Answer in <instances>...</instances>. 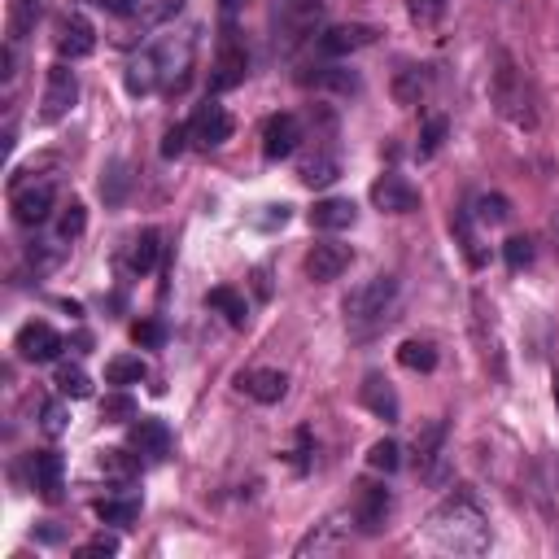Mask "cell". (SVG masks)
<instances>
[{
    "mask_svg": "<svg viewBox=\"0 0 559 559\" xmlns=\"http://www.w3.org/2000/svg\"><path fill=\"white\" fill-rule=\"evenodd\" d=\"M350 546V529L337 525V520H324V525H315L311 533H306L302 542H297V555H337Z\"/></svg>",
    "mask_w": 559,
    "mask_h": 559,
    "instance_id": "obj_19",
    "label": "cell"
},
{
    "mask_svg": "<svg viewBox=\"0 0 559 559\" xmlns=\"http://www.w3.org/2000/svg\"><path fill=\"white\" fill-rule=\"evenodd\" d=\"M315 83H324V88H337V92H359V75H350V70H341V66H324L315 75Z\"/></svg>",
    "mask_w": 559,
    "mask_h": 559,
    "instance_id": "obj_43",
    "label": "cell"
},
{
    "mask_svg": "<svg viewBox=\"0 0 559 559\" xmlns=\"http://www.w3.org/2000/svg\"><path fill=\"white\" fill-rule=\"evenodd\" d=\"M79 101V79L75 70H70L66 62H57L49 70V79H44V101H40V118L44 123H57V118H66L70 110H75Z\"/></svg>",
    "mask_w": 559,
    "mask_h": 559,
    "instance_id": "obj_7",
    "label": "cell"
},
{
    "mask_svg": "<svg viewBox=\"0 0 559 559\" xmlns=\"http://www.w3.org/2000/svg\"><path fill=\"white\" fill-rule=\"evenodd\" d=\"M44 14V0H9V44H22Z\"/></svg>",
    "mask_w": 559,
    "mask_h": 559,
    "instance_id": "obj_25",
    "label": "cell"
},
{
    "mask_svg": "<svg viewBox=\"0 0 559 559\" xmlns=\"http://www.w3.org/2000/svg\"><path fill=\"white\" fill-rule=\"evenodd\" d=\"M350 263H354V249L341 245V241H315L311 249H306V276H311L315 284L337 280Z\"/></svg>",
    "mask_w": 559,
    "mask_h": 559,
    "instance_id": "obj_10",
    "label": "cell"
},
{
    "mask_svg": "<svg viewBox=\"0 0 559 559\" xmlns=\"http://www.w3.org/2000/svg\"><path fill=\"white\" fill-rule=\"evenodd\" d=\"M158 254H162V236L153 232V228H145L132 241V254H127V267L136 271V276H149L153 267H158Z\"/></svg>",
    "mask_w": 559,
    "mask_h": 559,
    "instance_id": "obj_26",
    "label": "cell"
},
{
    "mask_svg": "<svg viewBox=\"0 0 559 559\" xmlns=\"http://www.w3.org/2000/svg\"><path fill=\"white\" fill-rule=\"evenodd\" d=\"M188 140H193V127H188V123L171 127V132L162 136V158H180V153L188 149Z\"/></svg>",
    "mask_w": 559,
    "mask_h": 559,
    "instance_id": "obj_45",
    "label": "cell"
},
{
    "mask_svg": "<svg viewBox=\"0 0 559 559\" xmlns=\"http://www.w3.org/2000/svg\"><path fill=\"white\" fill-rule=\"evenodd\" d=\"M354 219H359V206H354L350 197H324V201H315V210H311V228H319V232L354 228Z\"/></svg>",
    "mask_w": 559,
    "mask_h": 559,
    "instance_id": "obj_20",
    "label": "cell"
},
{
    "mask_svg": "<svg viewBox=\"0 0 559 559\" xmlns=\"http://www.w3.org/2000/svg\"><path fill=\"white\" fill-rule=\"evenodd\" d=\"M97 5L105 9V14H118V18H132L145 0H97Z\"/></svg>",
    "mask_w": 559,
    "mask_h": 559,
    "instance_id": "obj_49",
    "label": "cell"
},
{
    "mask_svg": "<svg viewBox=\"0 0 559 559\" xmlns=\"http://www.w3.org/2000/svg\"><path fill=\"white\" fill-rule=\"evenodd\" d=\"M62 350H66L62 332H57L53 324H44V319H35V324H27L18 332V354L27 363H53Z\"/></svg>",
    "mask_w": 559,
    "mask_h": 559,
    "instance_id": "obj_14",
    "label": "cell"
},
{
    "mask_svg": "<svg viewBox=\"0 0 559 559\" xmlns=\"http://www.w3.org/2000/svg\"><path fill=\"white\" fill-rule=\"evenodd\" d=\"M62 455L57 450H40L31 459V472H35V490H40L44 503H62Z\"/></svg>",
    "mask_w": 559,
    "mask_h": 559,
    "instance_id": "obj_21",
    "label": "cell"
},
{
    "mask_svg": "<svg viewBox=\"0 0 559 559\" xmlns=\"http://www.w3.org/2000/svg\"><path fill=\"white\" fill-rule=\"evenodd\" d=\"M92 511H97L101 525H118V529H123V525H132V520L140 516V498H132V494H127V498H101Z\"/></svg>",
    "mask_w": 559,
    "mask_h": 559,
    "instance_id": "obj_30",
    "label": "cell"
},
{
    "mask_svg": "<svg viewBox=\"0 0 559 559\" xmlns=\"http://www.w3.org/2000/svg\"><path fill=\"white\" fill-rule=\"evenodd\" d=\"M180 9H184V0H153V5L145 9V22L149 27H162V22H171Z\"/></svg>",
    "mask_w": 559,
    "mask_h": 559,
    "instance_id": "obj_48",
    "label": "cell"
},
{
    "mask_svg": "<svg viewBox=\"0 0 559 559\" xmlns=\"http://www.w3.org/2000/svg\"><path fill=\"white\" fill-rule=\"evenodd\" d=\"M367 463H372L376 472H385V477H389V472H398V468H402V446H398V442H389V437H380V442H376L372 450H367Z\"/></svg>",
    "mask_w": 559,
    "mask_h": 559,
    "instance_id": "obj_37",
    "label": "cell"
},
{
    "mask_svg": "<svg viewBox=\"0 0 559 559\" xmlns=\"http://www.w3.org/2000/svg\"><path fill=\"white\" fill-rule=\"evenodd\" d=\"M219 5H223V14H228V18H232V14H241V9L249 5V0H219Z\"/></svg>",
    "mask_w": 559,
    "mask_h": 559,
    "instance_id": "obj_50",
    "label": "cell"
},
{
    "mask_svg": "<svg viewBox=\"0 0 559 559\" xmlns=\"http://www.w3.org/2000/svg\"><path fill=\"white\" fill-rule=\"evenodd\" d=\"M153 70H158V88L175 92L188 83V70H193V35H162L149 49Z\"/></svg>",
    "mask_w": 559,
    "mask_h": 559,
    "instance_id": "obj_4",
    "label": "cell"
},
{
    "mask_svg": "<svg viewBox=\"0 0 559 559\" xmlns=\"http://www.w3.org/2000/svg\"><path fill=\"white\" fill-rule=\"evenodd\" d=\"M245 75H249V53H245V44L236 40V27L228 22V27H223L219 57H214V70H210V92H232V88H241Z\"/></svg>",
    "mask_w": 559,
    "mask_h": 559,
    "instance_id": "obj_5",
    "label": "cell"
},
{
    "mask_svg": "<svg viewBox=\"0 0 559 559\" xmlns=\"http://www.w3.org/2000/svg\"><path fill=\"white\" fill-rule=\"evenodd\" d=\"M424 533H428V542L442 546V551H450V555H485L490 542H494L490 516H485L481 498L472 490L446 494L442 503L428 511Z\"/></svg>",
    "mask_w": 559,
    "mask_h": 559,
    "instance_id": "obj_1",
    "label": "cell"
},
{
    "mask_svg": "<svg viewBox=\"0 0 559 559\" xmlns=\"http://www.w3.org/2000/svg\"><path fill=\"white\" fill-rule=\"evenodd\" d=\"M389 511H394V498H389L385 485L363 481V485H359V498H354V525H359V533H367V538L385 533Z\"/></svg>",
    "mask_w": 559,
    "mask_h": 559,
    "instance_id": "obj_8",
    "label": "cell"
},
{
    "mask_svg": "<svg viewBox=\"0 0 559 559\" xmlns=\"http://www.w3.org/2000/svg\"><path fill=\"white\" fill-rule=\"evenodd\" d=\"M97 555H118V538L114 533H97L79 546V559H97Z\"/></svg>",
    "mask_w": 559,
    "mask_h": 559,
    "instance_id": "obj_46",
    "label": "cell"
},
{
    "mask_svg": "<svg viewBox=\"0 0 559 559\" xmlns=\"http://www.w3.org/2000/svg\"><path fill=\"white\" fill-rule=\"evenodd\" d=\"M92 49H97V31L83 14H66L57 22V57L62 62H83V57H92Z\"/></svg>",
    "mask_w": 559,
    "mask_h": 559,
    "instance_id": "obj_11",
    "label": "cell"
},
{
    "mask_svg": "<svg viewBox=\"0 0 559 559\" xmlns=\"http://www.w3.org/2000/svg\"><path fill=\"white\" fill-rule=\"evenodd\" d=\"M53 184L49 180H27V184H14V193H9V210H14V219L22 223V228H40V223H49L53 214Z\"/></svg>",
    "mask_w": 559,
    "mask_h": 559,
    "instance_id": "obj_6",
    "label": "cell"
},
{
    "mask_svg": "<svg viewBox=\"0 0 559 559\" xmlns=\"http://www.w3.org/2000/svg\"><path fill=\"white\" fill-rule=\"evenodd\" d=\"M206 302L219 311L223 319H228L232 328H245V319H249V306H245V297L236 293V289H228V284H219V289H210L206 293Z\"/></svg>",
    "mask_w": 559,
    "mask_h": 559,
    "instance_id": "obj_27",
    "label": "cell"
},
{
    "mask_svg": "<svg viewBox=\"0 0 559 559\" xmlns=\"http://www.w3.org/2000/svg\"><path fill=\"white\" fill-rule=\"evenodd\" d=\"M477 219L481 223H507L511 219V201L503 193H485L477 197Z\"/></svg>",
    "mask_w": 559,
    "mask_h": 559,
    "instance_id": "obj_38",
    "label": "cell"
},
{
    "mask_svg": "<svg viewBox=\"0 0 559 559\" xmlns=\"http://www.w3.org/2000/svg\"><path fill=\"white\" fill-rule=\"evenodd\" d=\"M145 376H149V367H145V359H140V354H118V359L105 363V380H110V385H118V389L140 385Z\"/></svg>",
    "mask_w": 559,
    "mask_h": 559,
    "instance_id": "obj_28",
    "label": "cell"
},
{
    "mask_svg": "<svg viewBox=\"0 0 559 559\" xmlns=\"http://www.w3.org/2000/svg\"><path fill=\"white\" fill-rule=\"evenodd\" d=\"M319 18H324V0H289V5H284V31H289L293 44L315 35Z\"/></svg>",
    "mask_w": 559,
    "mask_h": 559,
    "instance_id": "obj_22",
    "label": "cell"
},
{
    "mask_svg": "<svg viewBox=\"0 0 559 559\" xmlns=\"http://www.w3.org/2000/svg\"><path fill=\"white\" fill-rule=\"evenodd\" d=\"M132 450L136 455H145L149 463H162L171 455V428L162 420H136L132 424Z\"/></svg>",
    "mask_w": 559,
    "mask_h": 559,
    "instance_id": "obj_18",
    "label": "cell"
},
{
    "mask_svg": "<svg viewBox=\"0 0 559 559\" xmlns=\"http://www.w3.org/2000/svg\"><path fill=\"white\" fill-rule=\"evenodd\" d=\"M442 442H446V424L437 420V424H428L420 437H415V459H420V472L428 468V463H433L437 455H446L442 450Z\"/></svg>",
    "mask_w": 559,
    "mask_h": 559,
    "instance_id": "obj_33",
    "label": "cell"
},
{
    "mask_svg": "<svg viewBox=\"0 0 559 559\" xmlns=\"http://www.w3.org/2000/svg\"><path fill=\"white\" fill-rule=\"evenodd\" d=\"M297 145H302V118L297 114H271L263 123V158L267 162L293 158Z\"/></svg>",
    "mask_w": 559,
    "mask_h": 559,
    "instance_id": "obj_9",
    "label": "cell"
},
{
    "mask_svg": "<svg viewBox=\"0 0 559 559\" xmlns=\"http://www.w3.org/2000/svg\"><path fill=\"white\" fill-rule=\"evenodd\" d=\"M57 394H62V398H92L88 372H83V367L62 363V367H57Z\"/></svg>",
    "mask_w": 559,
    "mask_h": 559,
    "instance_id": "obj_34",
    "label": "cell"
},
{
    "mask_svg": "<svg viewBox=\"0 0 559 559\" xmlns=\"http://www.w3.org/2000/svg\"><path fill=\"white\" fill-rule=\"evenodd\" d=\"M101 420H110V424H123V420H136V402L127 398V394H110L101 402Z\"/></svg>",
    "mask_w": 559,
    "mask_h": 559,
    "instance_id": "obj_41",
    "label": "cell"
},
{
    "mask_svg": "<svg viewBox=\"0 0 559 559\" xmlns=\"http://www.w3.org/2000/svg\"><path fill=\"white\" fill-rule=\"evenodd\" d=\"M236 385H241V394L263 402V407H271V402H280L284 394H289V376H284L280 367H254V372H245Z\"/></svg>",
    "mask_w": 559,
    "mask_h": 559,
    "instance_id": "obj_17",
    "label": "cell"
},
{
    "mask_svg": "<svg viewBox=\"0 0 559 559\" xmlns=\"http://www.w3.org/2000/svg\"><path fill=\"white\" fill-rule=\"evenodd\" d=\"M83 223H88V210H83V201H70L62 210V219H57V241H75L83 232Z\"/></svg>",
    "mask_w": 559,
    "mask_h": 559,
    "instance_id": "obj_39",
    "label": "cell"
},
{
    "mask_svg": "<svg viewBox=\"0 0 559 559\" xmlns=\"http://www.w3.org/2000/svg\"><path fill=\"white\" fill-rule=\"evenodd\" d=\"M394 297H398V280L394 276H372V280H363L359 289H350L346 297V324L354 332H372L380 328L389 319V311H394Z\"/></svg>",
    "mask_w": 559,
    "mask_h": 559,
    "instance_id": "obj_3",
    "label": "cell"
},
{
    "mask_svg": "<svg viewBox=\"0 0 559 559\" xmlns=\"http://www.w3.org/2000/svg\"><path fill=\"white\" fill-rule=\"evenodd\" d=\"M372 206L380 214H415L420 210V193H415V184H407L402 175H380L372 184Z\"/></svg>",
    "mask_w": 559,
    "mask_h": 559,
    "instance_id": "obj_13",
    "label": "cell"
},
{
    "mask_svg": "<svg viewBox=\"0 0 559 559\" xmlns=\"http://www.w3.org/2000/svg\"><path fill=\"white\" fill-rule=\"evenodd\" d=\"M555 407H559V376H555Z\"/></svg>",
    "mask_w": 559,
    "mask_h": 559,
    "instance_id": "obj_51",
    "label": "cell"
},
{
    "mask_svg": "<svg viewBox=\"0 0 559 559\" xmlns=\"http://www.w3.org/2000/svg\"><path fill=\"white\" fill-rule=\"evenodd\" d=\"M132 341H136V346H145V350H158L166 341V328L158 324V319H136V324H132Z\"/></svg>",
    "mask_w": 559,
    "mask_h": 559,
    "instance_id": "obj_42",
    "label": "cell"
},
{
    "mask_svg": "<svg viewBox=\"0 0 559 559\" xmlns=\"http://www.w3.org/2000/svg\"><path fill=\"white\" fill-rule=\"evenodd\" d=\"M428 88H433V70L428 66H407L394 75V101L398 105H420L428 97Z\"/></svg>",
    "mask_w": 559,
    "mask_h": 559,
    "instance_id": "obj_24",
    "label": "cell"
},
{
    "mask_svg": "<svg viewBox=\"0 0 559 559\" xmlns=\"http://www.w3.org/2000/svg\"><path fill=\"white\" fill-rule=\"evenodd\" d=\"M450 228H455V236H459V245H463V258H468V267H485V263H490V254H485L481 241H477V232H472V214H468V210H455Z\"/></svg>",
    "mask_w": 559,
    "mask_h": 559,
    "instance_id": "obj_29",
    "label": "cell"
},
{
    "mask_svg": "<svg viewBox=\"0 0 559 559\" xmlns=\"http://www.w3.org/2000/svg\"><path fill=\"white\" fill-rule=\"evenodd\" d=\"M367 44H376V27H367V22H346V27H328L319 35V53L324 57H350L367 49Z\"/></svg>",
    "mask_w": 559,
    "mask_h": 559,
    "instance_id": "obj_15",
    "label": "cell"
},
{
    "mask_svg": "<svg viewBox=\"0 0 559 559\" xmlns=\"http://www.w3.org/2000/svg\"><path fill=\"white\" fill-rule=\"evenodd\" d=\"M127 188H132V175H127V162H110L101 175V197L110 201V206H118V201L127 197Z\"/></svg>",
    "mask_w": 559,
    "mask_h": 559,
    "instance_id": "obj_35",
    "label": "cell"
},
{
    "mask_svg": "<svg viewBox=\"0 0 559 559\" xmlns=\"http://www.w3.org/2000/svg\"><path fill=\"white\" fill-rule=\"evenodd\" d=\"M337 175H341V158L332 149H315L311 158H302V166H297V180L306 188H328Z\"/></svg>",
    "mask_w": 559,
    "mask_h": 559,
    "instance_id": "obj_23",
    "label": "cell"
},
{
    "mask_svg": "<svg viewBox=\"0 0 559 559\" xmlns=\"http://www.w3.org/2000/svg\"><path fill=\"white\" fill-rule=\"evenodd\" d=\"M398 363L407 372H433L437 367V346L433 341H402L398 346Z\"/></svg>",
    "mask_w": 559,
    "mask_h": 559,
    "instance_id": "obj_32",
    "label": "cell"
},
{
    "mask_svg": "<svg viewBox=\"0 0 559 559\" xmlns=\"http://www.w3.org/2000/svg\"><path fill=\"white\" fill-rule=\"evenodd\" d=\"M101 472L118 485H132L136 472H140V459L127 455V450H101Z\"/></svg>",
    "mask_w": 559,
    "mask_h": 559,
    "instance_id": "obj_31",
    "label": "cell"
},
{
    "mask_svg": "<svg viewBox=\"0 0 559 559\" xmlns=\"http://www.w3.org/2000/svg\"><path fill=\"white\" fill-rule=\"evenodd\" d=\"M40 428H44V433H49V437H62L66 433V407H62V402H44V411H40Z\"/></svg>",
    "mask_w": 559,
    "mask_h": 559,
    "instance_id": "obj_44",
    "label": "cell"
},
{
    "mask_svg": "<svg viewBox=\"0 0 559 559\" xmlns=\"http://www.w3.org/2000/svg\"><path fill=\"white\" fill-rule=\"evenodd\" d=\"M442 14H446V0H411V18L420 22V27H433Z\"/></svg>",
    "mask_w": 559,
    "mask_h": 559,
    "instance_id": "obj_47",
    "label": "cell"
},
{
    "mask_svg": "<svg viewBox=\"0 0 559 559\" xmlns=\"http://www.w3.org/2000/svg\"><path fill=\"white\" fill-rule=\"evenodd\" d=\"M193 140H197V149H219V145H228L232 140V114L223 110L219 101H206V105H197V114H193Z\"/></svg>",
    "mask_w": 559,
    "mask_h": 559,
    "instance_id": "obj_12",
    "label": "cell"
},
{
    "mask_svg": "<svg viewBox=\"0 0 559 559\" xmlns=\"http://www.w3.org/2000/svg\"><path fill=\"white\" fill-rule=\"evenodd\" d=\"M490 101L494 110L516 127H538V114H533V92H529V79L525 70L511 62L507 53H498V66H494V79H490Z\"/></svg>",
    "mask_w": 559,
    "mask_h": 559,
    "instance_id": "obj_2",
    "label": "cell"
},
{
    "mask_svg": "<svg viewBox=\"0 0 559 559\" xmlns=\"http://www.w3.org/2000/svg\"><path fill=\"white\" fill-rule=\"evenodd\" d=\"M359 402L376 415V420H385V424H398V415H402L394 385H389V380L380 376V372H367V376H363V385H359Z\"/></svg>",
    "mask_w": 559,
    "mask_h": 559,
    "instance_id": "obj_16",
    "label": "cell"
},
{
    "mask_svg": "<svg viewBox=\"0 0 559 559\" xmlns=\"http://www.w3.org/2000/svg\"><path fill=\"white\" fill-rule=\"evenodd\" d=\"M446 132H450L446 114H433V118L424 123V132H420V145H415V153H420V158H433V153L446 145Z\"/></svg>",
    "mask_w": 559,
    "mask_h": 559,
    "instance_id": "obj_36",
    "label": "cell"
},
{
    "mask_svg": "<svg viewBox=\"0 0 559 559\" xmlns=\"http://www.w3.org/2000/svg\"><path fill=\"white\" fill-rule=\"evenodd\" d=\"M503 258H507L511 271H525L533 263V241H529V236H507V241H503Z\"/></svg>",
    "mask_w": 559,
    "mask_h": 559,
    "instance_id": "obj_40",
    "label": "cell"
}]
</instances>
